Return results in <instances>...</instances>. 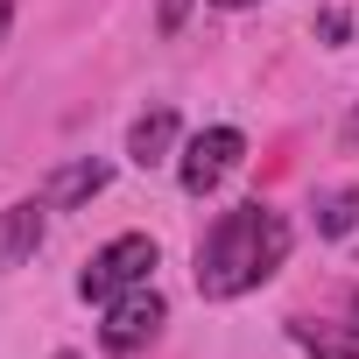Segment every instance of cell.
Returning a JSON list of instances; mask_svg holds the SVG:
<instances>
[{
	"label": "cell",
	"instance_id": "1",
	"mask_svg": "<svg viewBox=\"0 0 359 359\" xmlns=\"http://www.w3.org/2000/svg\"><path fill=\"white\" fill-rule=\"evenodd\" d=\"M282 261H289V219L275 205L247 198V205H233L205 226V240L191 254V282H198L205 303H240L261 282H275Z\"/></svg>",
	"mask_w": 359,
	"mask_h": 359
},
{
	"label": "cell",
	"instance_id": "2",
	"mask_svg": "<svg viewBox=\"0 0 359 359\" xmlns=\"http://www.w3.org/2000/svg\"><path fill=\"white\" fill-rule=\"evenodd\" d=\"M155 261H162V254H155V240H148V233H120V240H106V247L85 261V275H78V296L106 310L113 296L141 289V282L155 275Z\"/></svg>",
	"mask_w": 359,
	"mask_h": 359
},
{
	"label": "cell",
	"instance_id": "3",
	"mask_svg": "<svg viewBox=\"0 0 359 359\" xmlns=\"http://www.w3.org/2000/svg\"><path fill=\"white\" fill-rule=\"evenodd\" d=\"M240 155H247V134L240 127H205V134L184 141V155H176V184H184L191 198H212L226 176L240 169Z\"/></svg>",
	"mask_w": 359,
	"mask_h": 359
},
{
	"label": "cell",
	"instance_id": "4",
	"mask_svg": "<svg viewBox=\"0 0 359 359\" xmlns=\"http://www.w3.org/2000/svg\"><path fill=\"white\" fill-rule=\"evenodd\" d=\"M162 317H169V303H162V289H155V282H141V289L113 296V303H106V317H99V352H113V359L141 352V345L162 331Z\"/></svg>",
	"mask_w": 359,
	"mask_h": 359
},
{
	"label": "cell",
	"instance_id": "5",
	"mask_svg": "<svg viewBox=\"0 0 359 359\" xmlns=\"http://www.w3.org/2000/svg\"><path fill=\"white\" fill-rule=\"evenodd\" d=\"M43 240H50V198H43V191L0 205V275L29 268V261L43 254Z\"/></svg>",
	"mask_w": 359,
	"mask_h": 359
},
{
	"label": "cell",
	"instance_id": "6",
	"mask_svg": "<svg viewBox=\"0 0 359 359\" xmlns=\"http://www.w3.org/2000/svg\"><path fill=\"white\" fill-rule=\"evenodd\" d=\"M289 338L310 359H359V289L331 310V317H289Z\"/></svg>",
	"mask_w": 359,
	"mask_h": 359
},
{
	"label": "cell",
	"instance_id": "7",
	"mask_svg": "<svg viewBox=\"0 0 359 359\" xmlns=\"http://www.w3.org/2000/svg\"><path fill=\"white\" fill-rule=\"evenodd\" d=\"M113 184V162H99V155H78V162H64L50 184H43V198H50V212H78V205H92L99 191Z\"/></svg>",
	"mask_w": 359,
	"mask_h": 359
},
{
	"label": "cell",
	"instance_id": "8",
	"mask_svg": "<svg viewBox=\"0 0 359 359\" xmlns=\"http://www.w3.org/2000/svg\"><path fill=\"white\" fill-rule=\"evenodd\" d=\"M169 148H176V106L134 113V127H127V162H134V169H155V162H169Z\"/></svg>",
	"mask_w": 359,
	"mask_h": 359
},
{
	"label": "cell",
	"instance_id": "9",
	"mask_svg": "<svg viewBox=\"0 0 359 359\" xmlns=\"http://www.w3.org/2000/svg\"><path fill=\"white\" fill-rule=\"evenodd\" d=\"M352 219H359V191H352V184L317 198V233H324V240H345V233H352Z\"/></svg>",
	"mask_w": 359,
	"mask_h": 359
},
{
	"label": "cell",
	"instance_id": "10",
	"mask_svg": "<svg viewBox=\"0 0 359 359\" xmlns=\"http://www.w3.org/2000/svg\"><path fill=\"white\" fill-rule=\"evenodd\" d=\"M191 8H198V0H162V8H155V29H162V36H176V29L191 22Z\"/></svg>",
	"mask_w": 359,
	"mask_h": 359
},
{
	"label": "cell",
	"instance_id": "11",
	"mask_svg": "<svg viewBox=\"0 0 359 359\" xmlns=\"http://www.w3.org/2000/svg\"><path fill=\"white\" fill-rule=\"evenodd\" d=\"M317 29H324V36H331V43H345V36H352V22H345V15H338V8H331V15H324V22H317Z\"/></svg>",
	"mask_w": 359,
	"mask_h": 359
},
{
	"label": "cell",
	"instance_id": "12",
	"mask_svg": "<svg viewBox=\"0 0 359 359\" xmlns=\"http://www.w3.org/2000/svg\"><path fill=\"white\" fill-rule=\"evenodd\" d=\"M8 29H15V0H0V43H8Z\"/></svg>",
	"mask_w": 359,
	"mask_h": 359
},
{
	"label": "cell",
	"instance_id": "13",
	"mask_svg": "<svg viewBox=\"0 0 359 359\" xmlns=\"http://www.w3.org/2000/svg\"><path fill=\"white\" fill-rule=\"evenodd\" d=\"M212 8H226V15H240V8H261V0H212Z\"/></svg>",
	"mask_w": 359,
	"mask_h": 359
},
{
	"label": "cell",
	"instance_id": "14",
	"mask_svg": "<svg viewBox=\"0 0 359 359\" xmlns=\"http://www.w3.org/2000/svg\"><path fill=\"white\" fill-rule=\"evenodd\" d=\"M352 134H359V120H352Z\"/></svg>",
	"mask_w": 359,
	"mask_h": 359
}]
</instances>
